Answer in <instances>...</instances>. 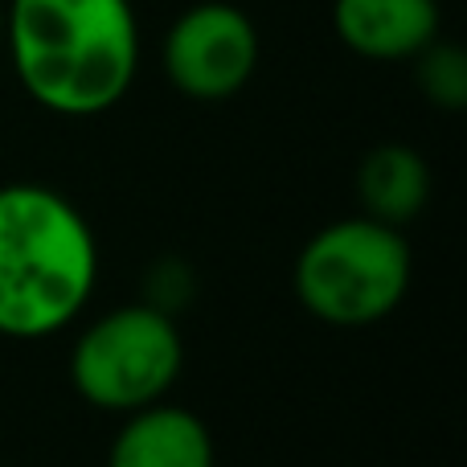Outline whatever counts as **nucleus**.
<instances>
[{"label": "nucleus", "mask_w": 467, "mask_h": 467, "mask_svg": "<svg viewBox=\"0 0 467 467\" xmlns=\"http://www.w3.org/2000/svg\"><path fill=\"white\" fill-rule=\"evenodd\" d=\"M414 283L410 242L398 226L357 213L328 222L304 242L291 287L307 316L332 328H369L402 307Z\"/></svg>", "instance_id": "nucleus-3"}, {"label": "nucleus", "mask_w": 467, "mask_h": 467, "mask_svg": "<svg viewBox=\"0 0 467 467\" xmlns=\"http://www.w3.org/2000/svg\"><path fill=\"white\" fill-rule=\"evenodd\" d=\"M193 296H197V275L185 258L164 254L161 263H152V271L144 279V304L161 307L169 316H181L193 304Z\"/></svg>", "instance_id": "nucleus-10"}, {"label": "nucleus", "mask_w": 467, "mask_h": 467, "mask_svg": "<svg viewBox=\"0 0 467 467\" xmlns=\"http://www.w3.org/2000/svg\"><path fill=\"white\" fill-rule=\"evenodd\" d=\"M439 0H332L340 46L365 62H410L439 37Z\"/></svg>", "instance_id": "nucleus-7"}, {"label": "nucleus", "mask_w": 467, "mask_h": 467, "mask_svg": "<svg viewBox=\"0 0 467 467\" xmlns=\"http://www.w3.org/2000/svg\"><path fill=\"white\" fill-rule=\"evenodd\" d=\"M164 78L197 103H226L258 70V29L230 0H197L164 29Z\"/></svg>", "instance_id": "nucleus-5"}, {"label": "nucleus", "mask_w": 467, "mask_h": 467, "mask_svg": "<svg viewBox=\"0 0 467 467\" xmlns=\"http://www.w3.org/2000/svg\"><path fill=\"white\" fill-rule=\"evenodd\" d=\"M0 49H5V0H0Z\"/></svg>", "instance_id": "nucleus-11"}, {"label": "nucleus", "mask_w": 467, "mask_h": 467, "mask_svg": "<svg viewBox=\"0 0 467 467\" xmlns=\"http://www.w3.org/2000/svg\"><path fill=\"white\" fill-rule=\"evenodd\" d=\"M5 49L41 111L90 119L136 82L140 16L131 0H8Z\"/></svg>", "instance_id": "nucleus-1"}, {"label": "nucleus", "mask_w": 467, "mask_h": 467, "mask_svg": "<svg viewBox=\"0 0 467 467\" xmlns=\"http://www.w3.org/2000/svg\"><path fill=\"white\" fill-rule=\"evenodd\" d=\"M410 62H414V82H419L422 99H427L431 107L463 111V103H467V57L455 41L435 37L422 54H414Z\"/></svg>", "instance_id": "nucleus-9"}, {"label": "nucleus", "mask_w": 467, "mask_h": 467, "mask_svg": "<svg viewBox=\"0 0 467 467\" xmlns=\"http://www.w3.org/2000/svg\"><path fill=\"white\" fill-rule=\"evenodd\" d=\"M99 238L87 213L41 181L0 185V337L66 332L99 287Z\"/></svg>", "instance_id": "nucleus-2"}, {"label": "nucleus", "mask_w": 467, "mask_h": 467, "mask_svg": "<svg viewBox=\"0 0 467 467\" xmlns=\"http://www.w3.org/2000/svg\"><path fill=\"white\" fill-rule=\"evenodd\" d=\"M107 467H218V447L202 414L161 398L123 414Z\"/></svg>", "instance_id": "nucleus-6"}, {"label": "nucleus", "mask_w": 467, "mask_h": 467, "mask_svg": "<svg viewBox=\"0 0 467 467\" xmlns=\"http://www.w3.org/2000/svg\"><path fill=\"white\" fill-rule=\"evenodd\" d=\"M131 5H136V0H131Z\"/></svg>", "instance_id": "nucleus-12"}, {"label": "nucleus", "mask_w": 467, "mask_h": 467, "mask_svg": "<svg viewBox=\"0 0 467 467\" xmlns=\"http://www.w3.org/2000/svg\"><path fill=\"white\" fill-rule=\"evenodd\" d=\"M185 369V337L177 316L144 304L107 307L70 345V386L87 406L131 414L172 394Z\"/></svg>", "instance_id": "nucleus-4"}, {"label": "nucleus", "mask_w": 467, "mask_h": 467, "mask_svg": "<svg viewBox=\"0 0 467 467\" xmlns=\"http://www.w3.org/2000/svg\"><path fill=\"white\" fill-rule=\"evenodd\" d=\"M431 164L410 144H378L357 169L361 213L406 230L431 202Z\"/></svg>", "instance_id": "nucleus-8"}]
</instances>
